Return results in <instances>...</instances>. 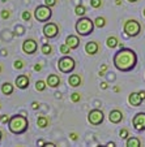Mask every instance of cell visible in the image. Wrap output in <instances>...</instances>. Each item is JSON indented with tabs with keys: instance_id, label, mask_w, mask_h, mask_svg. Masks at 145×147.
<instances>
[{
	"instance_id": "obj_1",
	"label": "cell",
	"mask_w": 145,
	"mask_h": 147,
	"mask_svg": "<svg viewBox=\"0 0 145 147\" xmlns=\"http://www.w3.org/2000/svg\"><path fill=\"white\" fill-rule=\"evenodd\" d=\"M114 65L120 72H131L137 64V56L131 48H122L114 55Z\"/></svg>"
},
{
	"instance_id": "obj_2",
	"label": "cell",
	"mask_w": 145,
	"mask_h": 147,
	"mask_svg": "<svg viewBox=\"0 0 145 147\" xmlns=\"http://www.w3.org/2000/svg\"><path fill=\"white\" fill-rule=\"evenodd\" d=\"M29 121L24 115H14L8 122V128L13 134H22L28 130Z\"/></svg>"
},
{
	"instance_id": "obj_3",
	"label": "cell",
	"mask_w": 145,
	"mask_h": 147,
	"mask_svg": "<svg viewBox=\"0 0 145 147\" xmlns=\"http://www.w3.org/2000/svg\"><path fill=\"white\" fill-rule=\"evenodd\" d=\"M94 21H92L90 18L88 17H82L80 18L76 22V31H77L78 35H82V36H86L90 35L94 30Z\"/></svg>"
},
{
	"instance_id": "obj_4",
	"label": "cell",
	"mask_w": 145,
	"mask_h": 147,
	"mask_svg": "<svg viewBox=\"0 0 145 147\" xmlns=\"http://www.w3.org/2000/svg\"><path fill=\"white\" fill-rule=\"evenodd\" d=\"M52 16V11H51V7L48 5H38L34 11V17H35L37 21L39 22H46L48 20L51 18Z\"/></svg>"
},
{
	"instance_id": "obj_5",
	"label": "cell",
	"mask_w": 145,
	"mask_h": 147,
	"mask_svg": "<svg viewBox=\"0 0 145 147\" xmlns=\"http://www.w3.org/2000/svg\"><path fill=\"white\" fill-rule=\"evenodd\" d=\"M76 67V63L72 57L69 56H63L61 59H59L58 61V69L61 73H71Z\"/></svg>"
},
{
	"instance_id": "obj_6",
	"label": "cell",
	"mask_w": 145,
	"mask_h": 147,
	"mask_svg": "<svg viewBox=\"0 0 145 147\" xmlns=\"http://www.w3.org/2000/svg\"><path fill=\"white\" fill-rule=\"evenodd\" d=\"M141 31V25L137 22L136 20H128L124 24V33L128 36H136Z\"/></svg>"
},
{
	"instance_id": "obj_7",
	"label": "cell",
	"mask_w": 145,
	"mask_h": 147,
	"mask_svg": "<svg viewBox=\"0 0 145 147\" xmlns=\"http://www.w3.org/2000/svg\"><path fill=\"white\" fill-rule=\"evenodd\" d=\"M103 117L105 116H103V112L101 109H93V111H90L88 113V121H89L90 125L97 126L103 121Z\"/></svg>"
},
{
	"instance_id": "obj_8",
	"label": "cell",
	"mask_w": 145,
	"mask_h": 147,
	"mask_svg": "<svg viewBox=\"0 0 145 147\" xmlns=\"http://www.w3.org/2000/svg\"><path fill=\"white\" fill-rule=\"evenodd\" d=\"M132 125L137 131H142L145 130V113L144 112H139L133 116L132 119Z\"/></svg>"
},
{
	"instance_id": "obj_9",
	"label": "cell",
	"mask_w": 145,
	"mask_h": 147,
	"mask_svg": "<svg viewBox=\"0 0 145 147\" xmlns=\"http://www.w3.org/2000/svg\"><path fill=\"white\" fill-rule=\"evenodd\" d=\"M59 34V28L56 24L54 22H48L46 24L45 26H43V35L46 36V38H55L56 35Z\"/></svg>"
},
{
	"instance_id": "obj_10",
	"label": "cell",
	"mask_w": 145,
	"mask_h": 147,
	"mask_svg": "<svg viewBox=\"0 0 145 147\" xmlns=\"http://www.w3.org/2000/svg\"><path fill=\"white\" fill-rule=\"evenodd\" d=\"M37 48H38V45H37V42L34 39H26L22 43V51L26 55H33L37 51Z\"/></svg>"
},
{
	"instance_id": "obj_11",
	"label": "cell",
	"mask_w": 145,
	"mask_h": 147,
	"mask_svg": "<svg viewBox=\"0 0 145 147\" xmlns=\"http://www.w3.org/2000/svg\"><path fill=\"white\" fill-rule=\"evenodd\" d=\"M14 83H16V86L18 87V89L21 90H25L29 87V77L25 74H21L18 76V77L16 78V81H14Z\"/></svg>"
},
{
	"instance_id": "obj_12",
	"label": "cell",
	"mask_w": 145,
	"mask_h": 147,
	"mask_svg": "<svg viewBox=\"0 0 145 147\" xmlns=\"http://www.w3.org/2000/svg\"><path fill=\"white\" fill-rule=\"evenodd\" d=\"M109 120L112 122V124H119L123 120V113L119 111V109H112L109 115Z\"/></svg>"
},
{
	"instance_id": "obj_13",
	"label": "cell",
	"mask_w": 145,
	"mask_h": 147,
	"mask_svg": "<svg viewBox=\"0 0 145 147\" xmlns=\"http://www.w3.org/2000/svg\"><path fill=\"white\" fill-rule=\"evenodd\" d=\"M128 102H129L131 106L139 107L140 104H141V102H142V98H141V95H140V92H132V94H129Z\"/></svg>"
},
{
	"instance_id": "obj_14",
	"label": "cell",
	"mask_w": 145,
	"mask_h": 147,
	"mask_svg": "<svg viewBox=\"0 0 145 147\" xmlns=\"http://www.w3.org/2000/svg\"><path fill=\"white\" fill-rule=\"evenodd\" d=\"M99 50V45H98L97 42H88L86 45H85V52L88 55H95Z\"/></svg>"
},
{
	"instance_id": "obj_15",
	"label": "cell",
	"mask_w": 145,
	"mask_h": 147,
	"mask_svg": "<svg viewBox=\"0 0 145 147\" xmlns=\"http://www.w3.org/2000/svg\"><path fill=\"white\" fill-rule=\"evenodd\" d=\"M46 82H47L48 87H58L60 85V78L56 74H50L47 77V80H46Z\"/></svg>"
},
{
	"instance_id": "obj_16",
	"label": "cell",
	"mask_w": 145,
	"mask_h": 147,
	"mask_svg": "<svg viewBox=\"0 0 145 147\" xmlns=\"http://www.w3.org/2000/svg\"><path fill=\"white\" fill-rule=\"evenodd\" d=\"M65 43H67L72 50H76V48L80 46V39H78L76 35H69V36H67V39H65Z\"/></svg>"
},
{
	"instance_id": "obj_17",
	"label": "cell",
	"mask_w": 145,
	"mask_h": 147,
	"mask_svg": "<svg viewBox=\"0 0 145 147\" xmlns=\"http://www.w3.org/2000/svg\"><path fill=\"white\" fill-rule=\"evenodd\" d=\"M68 83H69V86L72 87H77L81 85V77L78 74H71L69 78H68Z\"/></svg>"
},
{
	"instance_id": "obj_18",
	"label": "cell",
	"mask_w": 145,
	"mask_h": 147,
	"mask_svg": "<svg viewBox=\"0 0 145 147\" xmlns=\"http://www.w3.org/2000/svg\"><path fill=\"white\" fill-rule=\"evenodd\" d=\"M1 92H3L4 95H11L12 92H13V85L9 82L3 83V86H1Z\"/></svg>"
},
{
	"instance_id": "obj_19",
	"label": "cell",
	"mask_w": 145,
	"mask_h": 147,
	"mask_svg": "<svg viewBox=\"0 0 145 147\" xmlns=\"http://www.w3.org/2000/svg\"><path fill=\"white\" fill-rule=\"evenodd\" d=\"M127 146L128 147H140L141 146V142L139 138L136 137H131V138H127Z\"/></svg>"
},
{
	"instance_id": "obj_20",
	"label": "cell",
	"mask_w": 145,
	"mask_h": 147,
	"mask_svg": "<svg viewBox=\"0 0 145 147\" xmlns=\"http://www.w3.org/2000/svg\"><path fill=\"white\" fill-rule=\"evenodd\" d=\"M37 125H38L39 128H46L48 125V119L47 117H45V116H39L38 117V120H37Z\"/></svg>"
},
{
	"instance_id": "obj_21",
	"label": "cell",
	"mask_w": 145,
	"mask_h": 147,
	"mask_svg": "<svg viewBox=\"0 0 145 147\" xmlns=\"http://www.w3.org/2000/svg\"><path fill=\"white\" fill-rule=\"evenodd\" d=\"M106 45H107V47H110V48H115L119 45V42H118V39L115 38V36H109L106 40Z\"/></svg>"
},
{
	"instance_id": "obj_22",
	"label": "cell",
	"mask_w": 145,
	"mask_h": 147,
	"mask_svg": "<svg viewBox=\"0 0 145 147\" xmlns=\"http://www.w3.org/2000/svg\"><path fill=\"white\" fill-rule=\"evenodd\" d=\"M46 86H47V82H45V81L39 80L35 82V90L37 91H43V90L46 89Z\"/></svg>"
},
{
	"instance_id": "obj_23",
	"label": "cell",
	"mask_w": 145,
	"mask_h": 147,
	"mask_svg": "<svg viewBox=\"0 0 145 147\" xmlns=\"http://www.w3.org/2000/svg\"><path fill=\"white\" fill-rule=\"evenodd\" d=\"M94 25L99 29L103 28V26L106 25V20H105V17H97V18L94 20Z\"/></svg>"
},
{
	"instance_id": "obj_24",
	"label": "cell",
	"mask_w": 145,
	"mask_h": 147,
	"mask_svg": "<svg viewBox=\"0 0 145 147\" xmlns=\"http://www.w3.org/2000/svg\"><path fill=\"white\" fill-rule=\"evenodd\" d=\"M41 51H42L45 55H50V53L52 52V47H51L48 43H45V45L42 46V48H41Z\"/></svg>"
},
{
	"instance_id": "obj_25",
	"label": "cell",
	"mask_w": 145,
	"mask_h": 147,
	"mask_svg": "<svg viewBox=\"0 0 145 147\" xmlns=\"http://www.w3.org/2000/svg\"><path fill=\"white\" fill-rule=\"evenodd\" d=\"M71 50H72V48H71L69 46L67 45V43H64V45L60 46V52L63 53V55H68V53L71 52Z\"/></svg>"
},
{
	"instance_id": "obj_26",
	"label": "cell",
	"mask_w": 145,
	"mask_h": 147,
	"mask_svg": "<svg viewBox=\"0 0 145 147\" xmlns=\"http://www.w3.org/2000/svg\"><path fill=\"white\" fill-rule=\"evenodd\" d=\"M85 12H86V11H85V7L84 5H77L75 8V13L77 14V16H84Z\"/></svg>"
},
{
	"instance_id": "obj_27",
	"label": "cell",
	"mask_w": 145,
	"mask_h": 147,
	"mask_svg": "<svg viewBox=\"0 0 145 147\" xmlns=\"http://www.w3.org/2000/svg\"><path fill=\"white\" fill-rule=\"evenodd\" d=\"M13 67H14V69H22L25 67V63L22 60H16L13 63Z\"/></svg>"
},
{
	"instance_id": "obj_28",
	"label": "cell",
	"mask_w": 145,
	"mask_h": 147,
	"mask_svg": "<svg viewBox=\"0 0 145 147\" xmlns=\"http://www.w3.org/2000/svg\"><path fill=\"white\" fill-rule=\"evenodd\" d=\"M80 99H81V95H80V92H73V94L71 95V100H72L73 103H77Z\"/></svg>"
},
{
	"instance_id": "obj_29",
	"label": "cell",
	"mask_w": 145,
	"mask_h": 147,
	"mask_svg": "<svg viewBox=\"0 0 145 147\" xmlns=\"http://www.w3.org/2000/svg\"><path fill=\"white\" fill-rule=\"evenodd\" d=\"M90 5L93 8H99L102 5V0H90Z\"/></svg>"
},
{
	"instance_id": "obj_30",
	"label": "cell",
	"mask_w": 145,
	"mask_h": 147,
	"mask_svg": "<svg viewBox=\"0 0 145 147\" xmlns=\"http://www.w3.org/2000/svg\"><path fill=\"white\" fill-rule=\"evenodd\" d=\"M0 16H1L3 20H7V18H9V16H11V12H9L8 9H3L1 13H0Z\"/></svg>"
},
{
	"instance_id": "obj_31",
	"label": "cell",
	"mask_w": 145,
	"mask_h": 147,
	"mask_svg": "<svg viewBox=\"0 0 145 147\" xmlns=\"http://www.w3.org/2000/svg\"><path fill=\"white\" fill-rule=\"evenodd\" d=\"M21 17H22L24 21H29V20H30V17H31V14H30V12H29V11H24L22 14H21Z\"/></svg>"
},
{
	"instance_id": "obj_32",
	"label": "cell",
	"mask_w": 145,
	"mask_h": 147,
	"mask_svg": "<svg viewBox=\"0 0 145 147\" xmlns=\"http://www.w3.org/2000/svg\"><path fill=\"white\" fill-rule=\"evenodd\" d=\"M119 136L122 139H126L127 137H128V130H127V129H122V130L119 131Z\"/></svg>"
},
{
	"instance_id": "obj_33",
	"label": "cell",
	"mask_w": 145,
	"mask_h": 147,
	"mask_svg": "<svg viewBox=\"0 0 145 147\" xmlns=\"http://www.w3.org/2000/svg\"><path fill=\"white\" fill-rule=\"evenodd\" d=\"M45 4L48 7H54L56 4V0H45Z\"/></svg>"
},
{
	"instance_id": "obj_34",
	"label": "cell",
	"mask_w": 145,
	"mask_h": 147,
	"mask_svg": "<svg viewBox=\"0 0 145 147\" xmlns=\"http://www.w3.org/2000/svg\"><path fill=\"white\" fill-rule=\"evenodd\" d=\"M106 69H107V65H106V64H103V65H102V68H101V70H99V76H103V74H105Z\"/></svg>"
},
{
	"instance_id": "obj_35",
	"label": "cell",
	"mask_w": 145,
	"mask_h": 147,
	"mask_svg": "<svg viewBox=\"0 0 145 147\" xmlns=\"http://www.w3.org/2000/svg\"><path fill=\"white\" fill-rule=\"evenodd\" d=\"M9 120H11V117L7 116V115L1 117V122H3V124H7V122H9Z\"/></svg>"
},
{
	"instance_id": "obj_36",
	"label": "cell",
	"mask_w": 145,
	"mask_h": 147,
	"mask_svg": "<svg viewBox=\"0 0 145 147\" xmlns=\"http://www.w3.org/2000/svg\"><path fill=\"white\" fill-rule=\"evenodd\" d=\"M22 30H24V29L21 28V26H18V28H16V33H14V34H16V35H21V34L24 33Z\"/></svg>"
},
{
	"instance_id": "obj_37",
	"label": "cell",
	"mask_w": 145,
	"mask_h": 147,
	"mask_svg": "<svg viewBox=\"0 0 145 147\" xmlns=\"http://www.w3.org/2000/svg\"><path fill=\"white\" fill-rule=\"evenodd\" d=\"M31 108H33V109H38L39 108V103L38 102H33V103H31Z\"/></svg>"
},
{
	"instance_id": "obj_38",
	"label": "cell",
	"mask_w": 145,
	"mask_h": 147,
	"mask_svg": "<svg viewBox=\"0 0 145 147\" xmlns=\"http://www.w3.org/2000/svg\"><path fill=\"white\" fill-rule=\"evenodd\" d=\"M41 69H42V65H41V64H35V65H34V70H35V72H39Z\"/></svg>"
},
{
	"instance_id": "obj_39",
	"label": "cell",
	"mask_w": 145,
	"mask_h": 147,
	"mask_svg": "<svg viewBox=\"0 0 145 147\" xmlns=\"http://www.w3.org/2000/svg\"><path fill=\"white\" fill-rule=\"evenodd\" d=\"M43 146H45V147H55V143H51V142H46Z\"/></svg>"
},
{
	"instance_id": "obj_40",
	"label": "cell",
	"mask_w": 145,
	"mask_h": 147,
	"mask_svg": "<svg viewBox=\"0 0 145 147\" xmlns=\"http://www.w3.org/2000/svg\"><path fill=\"white\" fill-rule=\"evenodd\" d=\"M71 139H72V141H76V139H77V134L76 133H71Z\"/></svg>"
},
{
	"instance_id": "obj_41",
	"label": "cell",
	"mask_w": 145,
	"mask_h": 147,
	"mask_svg": "<svg viewBox=\"0 0 145 147\" xmlns=\"http://www.w3.org/2000/svg\"><path fill=\"white\" fill-rule=\"evenodd\" d=\"M101 89L106 90L107 89V82H102V83H101Z\"/></svg>"
},
{
	"instance_id": "obj_42",
	"label": "cell",
	"mask_w": 145,
	"mask_h": 147,
	"mask_svg": "<svg viewBox=\"0 0 145 147\" xmlns=\"http://www.w3.org/2000/svg\"><path fill=\"white\" fill-rule=\"evenodd\" d=\"M140 95H141L142 100H145V91H140Z\"/></svg>"
},
{
	"instance_id": "obj_43",
	"label": "cell",
	"mask_w": 145,
	"mask_h": 147,
	"mask_svg": "<svg viewBox=\"0 0 145 147\" xmlns=\"http://www.w3.org/2000/svg\"><path fill=\"white\" fill-rule=\"evenodd\" d=\"M107 146H109V147H114L115 143H114V142H109V143H107Z\"/></svg>"
},
{
	"instance_id": "obj_44",
	"label": "cell",
	"mask_w": 145,
	"mask_h": 147,
	"mask_svg": "<svg viewBox=\"0 0 145 147\" xmlns=\"http://www.w3.org/2000/svg\"><path fill=\"white\" fill-rule=\"evenodd\" d=\"M38 144H39V146H43V144H45V142H43L42 139H39V141H38Z\"/></svg>"
},
{
	"instance_id": "obj_45",
	"label": "cell",
	"mask_w": 145,
	"mask_h": 147,
	"mask_svg": "<svg viewBox=\"0 0 145 147\" xmlns=\"http://www.w3.org/2000/svg\"><path fill=\"white\" fill-rule=\"evenodd\" d=\"M1 55H3V56H5V55H7V52H5V50H3V51H1Z\"/></svg>"
},
{
	"instance_id": "obj_46",
	"label": "cell",
	"mask_w": 145,
	"mask_h": 147,
	"mask_svg": "<svg viewBox=\"0 0 145 147\" xmlns=\"http://www.w3.org/2000/svg\"><path fill=\"white\" fill-rule=\"evenodd\" d=\"M120 4H122V1H120V0H116V5H120Z\"/></svg>"
},
{
	"instance_id": "obj_47",
	"label": "cell",
	"mask_w": 145,
	"mask_h": 147,
	"mask_svg": "<svg viewBox=\"0 0 145 147\" xmlns=\"http://www.w3.org/2000/svg\"><path fill=\"white\" fill-rule=\"evenodd\" d=\"M1 138H3V133H1V130H0V141H1Z\"/></svg>"
},
{
	"instance_id": "obj_48",
	"label": "cell",
	"mask_w": 145,
	"mask_h": 147,
	"mask_svg": "<svg viewBox=\"0 0 145 147\" xmlns=\"http://www.w3.org/2000/svg\"><path fill=\"white\" fill-rule=\"evenodd\" d=\"M129 3H135V1H137V0H128Z\"/></svg>"
},
{
	"instance_id": "obj_49",
	"label": "cell",
	"mask_w": 145,
	"mask_h": 147,
	"mask_svg": "<svg viewBox=\"0 0 145 147\" xmlns=\"http://www.w3.org/2000/svg\"><path fill=\"white\" fill-rule=\"evenodd\" d=\"M0 73H1V65H0Z\"/></svg>"
},
{
	"instance_id": "obj_50",
	"label": "cell",
	"mask_w": 145,
	"mask_h": 147,
	"mask_svg": "<svg viewBox=\"0 0 145 147\" xmlns=\"http://www.w3.org/2000/svg\"><path fill=\"white\" fill-rule=\"evenodd\" d=\"M144 16H145V9H144Z\"/></svg>"
},
{
	"instance_id": "obj_51",
	"label": "cell",
	"mask_w": 145,
	"mask_h": 147,
	"mask_svg": "<svg viewBox=\"0 0 145 147\" xmlns=\"http://www.w3.org/2000/svg\"><path fill=\"white\" fill-rule=\"evenodd\" d=\"M0 121H1V117H0Z\"/></svg>"
}]
</instances>
